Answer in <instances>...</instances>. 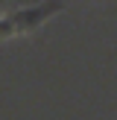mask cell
Instances as JSON below:
<instances>
[{"label":"cell","mask_w":117,"mask_h":120,"mask_svg":"<svg viewBox=\"0 0 117 120\" xmlns=\"http://www.w3.org/2000/svg\"><path fill=\"white\" fill-rule=\"evenodd\" d=\"M58 9H62V3H44L38 9H21V12H12V15H3L0 18V41L15 38V35H29L35 26H41Z\"/></svg>","instance_id":"1"}]
</instances>
